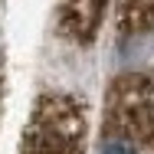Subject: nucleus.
Masks as SVG:
<instances>
[{
	"mask_svg": "<svg viewBox=\"0 0 154 154\" xmlns=\"http://www.w3.org/2000/svg\"><path fill=\"white\" fill-rule=\"evenodd\" d=\"M98 154H154V69L125 72L108 85Z\"/></svg>",
	"mask_w": 154,
	"mask_h": 154,
	"instance_id": "f257e3e1",
	"label": "nucleus"
},
{
	"mask_svg": "<svg viewBox=\"0 0 154 154\" xmlns=\"http://www.w3.org/2000/svg\"><path fill=\"white\" fill-rule=\"evenodd\" d=\"M20 154H85V108L72 95H43L23 128Z\"/></svg>",
	"mask_w": 154,
	"mask_h": 154,
	"instance_id": "f03ea898",
	"label": "nucleus"
},
{
	"mask_svg": "<svg viewBox=\"0 0 154 154\" xmlns=\"http://www.w3.org/2000/svg\"><path fill=\"white\" fill-rule=\"evenodd\" d=\"M108 0H59V33L69 43H92L105 20Z\"/></svg>",
	"mask_w": 154,
	"mask_h": 154,
	"instance_id": "7ed1b4c3",
	"label": "nucleus"
},
{
	"mask_svg": "<svg viewBox=\"0 0 154 154\" xmlns=\"http://www.w3.org/2000/svg\"><path fill=\"white\" fill-rule=\"evenodd\" d=\"M118 30L122 36L154 33V0H118Z\"/></svg>",
	"mask_w": 154,
	"mask_h": 154,
	"instance_id": "20e7f679",
	"label": "nucleus"
},
{
	"mask_svg": "<svg viewBox=\"0 0 154 154\" xmlns=\"http://www.w3.org/2000/svg\"><path fill=\"white\" fill-rule=\"evenodd\" d=\"M0 92H3V75H0Z\"/></svg>",
	"mask_w": 154,
	"mask_h": 154,
	"instance_id": "39448f33",
	"label": "nucleus"
}]
</instances>
